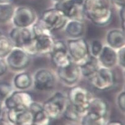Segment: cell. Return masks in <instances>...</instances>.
Here are the masks:
<instances>
[{
	"label": "cell",
	"mask_w": 125,
	"mask_h": 125,
	"mask_svg": "<svg viewBox=\"0 0 125 125\" xmlns=\"http://www.w3.org/2000/svg\"><path fill=\"white\" fill-rule=\"evenodd\" d=\"M106 40L107 45L116 51L125 47V31L118 29L110 30L106 34Z\"/></svg>",
	"instance_id": "ac0fdd59"
},
{
	"label": "cell",
	"mask_w": 125,
	"mask_h": 125,
	"mask_svg": "<svg viewBox=\"0 0 125 125\" xmlns=\"http://www.w3.org/2000/svg\"><path fill=\"white\" fill-rule=\"evenodd\" d=\"M120 8V10L119 14H120V22H121V28H122L121 29L125 31V6Z\"/></svg>",
	"instance_id": "d6a6232c"
},
{
	"label": "cell",
	"mask_w": 125,
	"mask_h": 125,
	"mask_svg": "<svg viewBox=\"0 0 125 125\" xmlns=\"http://www.w3.org/2000/svg\"><path fill=\"white\" fill-rule=\"evenodd\" d=\"M64 14L68 20H78L84 22L85 19L83 5L77 4L73 0H62L55 3V7Z\"/></svg>",
	"instance_id": "8fae6325"
},
{
	"label": "cell",
	"mask_w": 125,
	"mask_h": 125,
	"mask_svg": "<svg viewBox=\"0 0 125 125\" xmlns=\"http://www.w3.org/2000/svg\"><path fill=\"white\" fill-rule=\"evenodd\" d=\"M89 80L91 86L100 92L110 91L115 87L116 84V74L112 68H107L101 66Z\"/></svg>",
	"instance_id": "3957f363"
},
{
	"label": "cell",
	"mask_w": 125,
	"mask_h": 125,
	"mask_svg": "<svg viewBox=\"0 0 125 125\" xmlns=\"http://www.w3.org/2000/svg\"><path fill=\"white\" fill-rule=\"evenodd\" d=\"M106 125H123L121 121H112L107 123Z\"/></svg>",
	"instance_id": "e575fe53"
},
{
	"label": "cell",
	"mask_w": 125,
	"mask_h": 125,
	"mask_svg": "<svg viewBox=\"0 0 125 125\" xmlns=\"http://www.w3.org/2000/svg\"><path fill=\"white\" fill-rule=\"evenodd\" d=\"M117 105L119 109L124 113L125 111V92L124 91L120 92L117 97Z\"/></svg>",
	"instance_id": "f546056e"
},
{
	"label": "cell",
	"mask_w": 125,
	"mask_h": 125,
	"mask_svg": "<svg viewBox=\"0 0 125 125\" xmlns=\"http://www.w3.org/2000/svg\"><path fill=\"white\" fill-rule=\"evenodd\" d=\"M125 47L121 48L117 50V60L118 64L120 67L124 69L125 66Z\"/></svg>",
	"instance_id": "4dcf8cb0"
},
{
	"label": "cell",
	"mask_w": 125,
	"mask_h": 125,
	"mask_svg": "<svg viewBox=\"0 0 125 125\" xmlns=\"http://www.w3.org/2000/svg\"><path fill=\"white\" fill-rule=\"evenodd\" d=\"M113 8L112 0H85L83 4L85 17L99 27L106 26L111 22Z\"/></svg>",
	"instance_id": "6da1fadb"
},
{
	"label": "cell",
	"mask_w": 125,
	"mask_h": 125,
	"mask_svg": "<svg viewBox=\"0 0 125 125\" xmlns=\"http://www.w3.org/2000/svg\"><path fill=\"white\" fill-rule=\"evenodd\" d=\"M53 1H54L56 3V2H58V1H62V0H53Z\"/></svg>",
	"instance_id": "f35d334b"
},
{
	"label": "cell",
	"mask_w": 125,
	"mask_h": 125,
	"mask_svg": "<svg viewBox=\"0 0 125 125\" xmlns=\"http://www.w3.org/2000/svg\"><path fill=\"white\" fill-rule=\"evenodd\" d=\"M97 58L101 66L112 68L118 64L117 51L109 46L105 45Z\"/></svg>",
	"instance_id": "e0dca14e"
},
{
	"label": "cell",
	"mask_w": 125,
	"mask_h": 125,
	"mask_svg": "<svg viewBox=\"0 0 125 125\" xmlns=\"http://www.w3.org/2000/svg\"><path fill=\"white\" fill-rule=\"evenodd\" d=\"M8 66L13 71H22L30 64L31 56L21 48L13 47L6 56Z\"/></svg>",
	"instance_id": "ba28073f"
},
{
	"label": "cell",
	"mask_w": 125,
	"mask_h": 125,
	"mask_svg": "<svg viewBox=\"0 0 125 125\" xmlns=\"http://www.w3.org/2000/svg\"><path fill=\"white\" fill-rule=\"evenodd\" d=\"M1 104H0V115H1Z\"/></svg>",
	"instance_id": "74e56055"
},
{
	"label": "cell",
	"mask_w": 125,
	"mask_h": 125,
	"mask_svg": "<svg viewBox=\"0 0 125 125\" xmlns=\"http://www.w3.org/2000/svg\"><path fill=\"white\" fill-rule=\"evenodd\" d=\"M93 97L89 89L81 85L72 87L67 95L68 102L82 116L87 112Z\"/></svg>",
	"instance_id": "7a4b0ae2"
},
{
	"label": "cell",
	"mask_w": 125,
	"mask_h": 125,
	"mask_svg": "<svg viewBox=\"0 0 125 125\" xmlns=\"http://www.w3.org/2000/svg\"><path fill=\"white\" fill-rule=\"evenodd\" d=\"M12 0H0V3H11Z\"/></svg>",
	"instance_id": "8d00e7d4"
},
{
	"label": "cell",
	"mask_w": 125,
	"mask_h": 125,
	"mask_svg": "<svg viewBox=\"0 0 125 125\" xmlns=\"http://www.w3.org/2000/svg\"><path fill=\"white\" fill-rule=\"evenodd\" d=\"M109 112V105L104 99L100 97H93L86 113H91L96 115L107 117Z\"/></svg>",
	"instance_id": "ffe728a7"
},
{
	"label": "cell",
	"mask_w": 125,
	"mask_h": 125,
	"mask_svg": "<svg viewBox=\"0 0 125 125\" xmlns=\"http://www.w3.org/2000/svg\"><path fill=\"white\" fill-rule=\"evenodd\" d=\"M11 20L16 27H31L37 19L33 9L29 6H21L15 8Z\"/></svg>",
	"instance_id": "9c48e42d"
},
{
	"label": "cell",
	"mask_w": 125,
	"mask_h": 125,
	"mask_svg": "<svg viewBox=\"0 0 125 125\" xmlns=\"http://www.w3.org/2000/svg\"><path fill=\"white\" fill-rule=\"evenodd\" d=\"M55 40L53 35H43L33 37V40L29 49L31 56L45 55L52 50Z\"/></svg>",
	"instance_id": "4fadbf2b"
},
{
	"label": "cell",
	"mask_w": 125,
	"mask_h": 125,
	"mask_svg": "<svg viewBox=\"0 0 125 125\" xmlns=\"http://www.w3.org/2000/svg\"><path fill=\"white\" fill-rule=\"evenodd\" d=\"M81 76L86 79H90L100 67V62L97 57L90 55L89 57L79 65Z\"/></svg>",
	"instance_id": "d6986e66"
},
{
	"label": "cell",
	"mask_w": 125,
	"mask_h": 125,
	"mask_svg": "<svg viewBox=\"0 0 125 125\" xmlns=\"http://www.w3.org/2000/svg\"><path fill=\"white\" fill-rule=\"evenodd\" d=\"M73 1H74L77 4H80V5H83V3H84L85 0H73Z\"/></svg>",
	"instance_id": "d590c367"
},
{
	"label": "cell",
	"mask_w": 125,
	"mask_h": 125,
	"mask_svg": "<svg viewBox=\"0 0 125 125\" xmlns=\"http://www.w3.org/2000/svg\"><path fill=\"white\" fill-rule=\"evenodd\" d=\"M65 119L71 121H77L81 118L82 115L69 102L67 104L62 115Z\"/></svg>",
	"instance_id": "484cf974"
},
{
	"label": "cell",
	"mask_w": 125,
	"mask_h": 125,
	"mask_svg": "<svg viewBox=\"0 0 125 125\" xmlns=\"http://www.w3.org/2000/svg\"><path fill=\"white\" fill-rule=\"evenodd\" d=\"M113 3L119 6L120 8L125 6V0H112Z\"/></svg>",
	"instance_id": "836d02e7"
},
{
	"label": "cell",
	"mask_w": 125,
	"mask_h": 125,
	"mask_svg": "<svg viewBox=\"0 0 125 125\" xmlns=\"http://www.w3.org/2000/svg\"><path fill=\"white\" fill-rule=\"evenodd\" d=\"M33 84L35 89L38 91H51L56 85L55 74L49 69H39L33 75Z\"/></svg>",
	"instance_id": "7c38bea8"
},
{
	"label": "cell",
	"mask_w": 125,
	"mask_h": 125,
	"mask_svg": "<svg viewBox=\"0 0 125 125\" xmlns=\"http://www.w3.org/2000/svg\"><path fill=\"white\" fill-rule=\"evenodd\" d=\"M106 117L91 113H85L81 117V125H106Z\"/></svg>",
	"instance_id": "603a6c76"
},
{
	"label": "cell",
	"mask_w": 125,
	"mask_h": 125,
	"mask_svg": "<svg viewBox=\"0 0 125 125\" xmlns=\"http://www.w3.org/2000/svg\"><path fill=\"white\" fill-rule=\"evenodd\" d=\"M64 32L71 39L82 37L85 32V25L83 21L68 20L64 27Z\"/></svg>",
	"instance_id": "44dd1931"
},
{
	"label": "cell",
	"mask_w": 125,
	"mask_h": 125,
	"mask_svg": "<svg viewBox=\"0 0 125 125\" xmlns=\"http://www.w3.org/2000/svg\"><path fill=\"white\" fill-rule=\"evenodd\" d=\"M68 103L67 95L56 92L42 104L43 108L51 120L59 118L63 113Z\"/></svg>",
	"instance_id": "277c9868"
},
{
	"label": "cell",
	"mask_w": 125,
	"mask_h": 125,
	"mask_svg": "<svg viewBox=\"0 0 125 125\" xmlns=\"http://www.w3.org/2000/svg\"><path fill=\"white\" fill-rule=\"evenodd\" d=\"M50 55L52 63L57 68L66 66L73 61L68 53L66 43L62 40H55Z\"/></svg>",
	"instance_id": "30bf717a"
},
{
	"label": "cell",
	"mask_w": 125,
	"mask_h": 125,
	"mask_svg": "<svg viewBox=\"0 0 125 125\" xmlns=\"http://www.w3.org/2000/svg\"><path fill=\"white\" fill-rule=\"evenodd\" d=\"M57 69L58 78L62 83L68 85H74L81 76L79 66L73 61L66 66Z\"/></svg>",
	"instance_id": "9a60e30c"
},
{
	"label": "cell",
	"mask_w": 125,
	"mask_h": 125,
	"mask_svg": "<svg viewBox=\"0 0 125 125\" xmlns=\"http://www.w3.org/2000/svg\"><path fill=\"white\" fill-rule=\"evenodd\" d=\"M14 86L18 90L25 91L33 84V77L27 72H21L14 76Z\"/></svg>",
	"instance_id": "7402d4cb"
},
{
	"label": "cell",
	"mask_w": 125,
	"mask_h": 125,
	"mask_svg": "<svg viewBox=\"0 0 125 125\" xmlns=\"http://www.w3.org/2000/svg\"><path fill=\"white\" fill-rule=\"evenodd\" d=\"M8 68V64L6 62V60L0 58V76H3L4 74H5Z\"/></svg>",
	"instance_id": "1f68e13d"
},
{
	"label": "cell",
	"mask_w": 125,
	"mask_h": 125,
	"mask_svg": "<svg viewBox=\"0 0 125 125\" xmlns=\"http://www.w3.org/2000/svg\"><path fill=\"white\" fill-rule=\"evenodd\" d=\"M12 92V87L8 82H0V100H4Z\"/></svg>",
	"instance_id": "83f0119b"
},
{
	"label": "cell",
	"mask_w": 125,
	"mask_h": 125,
	"mask_svg": "<svg viewBox=\"0 0 125 125\" xmlns=\"http://www.w3.org/2000/svg\"><path fill=\"white\" fill-rule=\"evenodd\" d=\"M7 116L13 125H29L33 123V114L29 108L7 110Z\"/></svg>",
	"instance_id": "2e32d148"
},
{
	"label": "cell",
	"mask_w": 125,
	"mask_h": 125,
	"mask_svg": "<svg viewBox=\"0 0 125 125\" xmlns=\"http://www.w3.org/2000/svg\"><path fill=\"white\" fill-rule=\"evenodd\" d=\"M33 114V124L36 125H49L51 120L43 108L34 112Z\"/></svg>",
	"instance_id": "4316f807"
},
{
	"label": "cell",
	"mask_w": 125,
	"mask_h": 125,
	"mask_svg": "<svg viewBox=\"0 0 125 125\" xmlns=\"http://www.w3.org/2000/svg\"><path fill=\"white\" fill-rule=\"evenodd\" d=\"M33 101V97L29 92L19 90L12 91L4 100V104L7 110L28 109Z\"/></svg>",
	"instance_id": "52a82bcc"
},
{
	"label": "cell",
	"mask_w": 125,
	"mask_h": 125,
	"mask_svg": "<svg viewBox=\"0 0 125 125\" xmlns=\"http://www.w3.org/2000/svg\"><path fill=\"white\" fill-rule=\"evenodd\" d=\"M35 125V124L32 123V124H31V125Z\"/></svg>",
	"instance_id": "ab89813d"
},
{
	"label": "cell",
	"mask_w": 125,
	"mask_h": 125,
	"mask_svg": "<svg viewBox=\"0 0 125 125\" xmlns=\"http://www.w3.org/2000/svg\"></svg>",
	"instance_id": "b9f144b4"
},
{
	"label": "cell",
	"mask_w": 125,
	"mask_h": 125,
	"mask_svg": "<svg viewBox=\"0 0 125 125\" xmlns=\"http://www.w3.org/2000/svg\"><path fill=\"white\" fill-rule=\"evenodd\" d=\"M14 46L9 38L0 36V58H4L10 53Z\"/></svg>",
	"instance_id": "d4e9b609"
},
{
	"label": "cell",
	"mask_w": 125,
	"mask_h": 125,
	"mask_svg": "<svg viewBox=\"0 0 125 125\" xmlns=\"http://www.w3.org/2000/svg\"><path fill=\"white\" fill-rule=\"evenodd\" d=\"M15 8L11 3H0V23H6L12 19Z\"/></svg>",
	"instance_id": "cb8c5ba5"
},
{
	"label": "cell",
	"mask_w": 125,
	"mask_h": 125,
	"mask_svg": "<svg viewBox=\"0 0 125 125\" xmlns=\"http://www.w3.org/2000/svg\"><path fill=\"white\" fill-rule=\"evenodd\" d=\"M10 40L14 47L24 49L32 42L33 35L31 27H14L10 32Z\"/></svg>",
	"instance_id": "5bb4252c"
},
{
	"label": "cell",
	"mask_w": 125,
	"mask_h": 125,
	"mask_svg": "<svg viewBox=\"0 0 125 125\" xmlns=\"http://www.w3.org/2000/svg\"><path fill=\"white\" fill-rule=\"evenodd\" d=\"M68 52L73 62L78 65L85 61L89 56V45L83 37L71 39L66 42Z\"/></svg>",
	"instance_id": "5b68a950"
},
{
	"label": "cell",
	"mask_w": 125,
	"mask_h": 125,
	"mask_svg": "<svg viewBox=\"0 0 125 125\" xmlns=\"http://www.w3.org/2000/svg\"><path fill=\"white\" fill-rule=\"evenodd\" d=\"M39 19L52 32L63 29L68 21L64 14L55 8L45 10Z\"/></svg>",
	"instance_id": "8992f818"
},
{
	"label": "cell",
	"mask_w": 125,
	"mask_h": 125,
	"mask_svg": "<svg viewBox=\"0 0 125 125\" xmlns=\"http://www.w3.org/2000/svg\"><path fill=\"white\" fill-rule=\"evenodd\" d=\"M104 45L99 40H94L89 45L90 54L95 57H98L102 50Z\"/></svg>",
	"instance_id": "f1b7e54d"
},
{
	"label": "cell",
	"mask_w": 125,
	"mask_h": 125,
	"mask_svg": "<svg viewBox=\"0 0 125 125\" xmlns=\"http://www.w3.org/2000/svg\"><path fill=\"white\" fill-rule=\"evenodd\" d=\"M1 35H2V34H1V32H0V36H1Z\"/></svg>",
	"instance_id": "60d3db41"
}]
</instances>
